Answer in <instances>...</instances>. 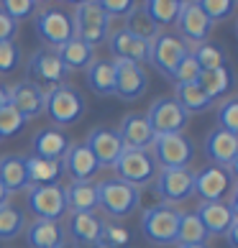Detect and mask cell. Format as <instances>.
Returning <instances> with one entry per match:
<instances>
[{
	"label": "cell",
	"mask_w": 238,
	"mask_h": 248,
	"mask_svg": "<svg viewBox=\"0 0 238 248\" xmlns=\"http://www.w3.org/2000/svg\"><path fill=\"white\" fill-rule=\"evenodd\" d=\"M85 110H87L85 95L75 85H69V82L44 93V113L51 118V123L57 128L75 125L77 121H82Z\"/></svg>",
	"instance_id": "cell-1"
},
{
	"label": "cell",
	"mask_w": 238,
	"mask_h": 248,
	"mask_svg": "<svg viewBox=\"0 0 238 248\" xmlns=\"http://www.w3.org/2000/svg\"><path fill=\"white\" fill-rule=\"evenodd\" d=\"M95 187H97V207L108 217H115V220L128 217L141 205V189L126 185V182L115 179V177L103 179Z\"/></svg>",
	"instance_id": "cell-2"
},
{
	"label": "cell",
	"mask_w": 238,
	"mask_h": 248,
	"mask_svg": "<svg viewBox=\"0 0 238 248\" xmlns=\"http://www.w3.org/2000/svg\"><path fill=\"white\" fill-rule=\"evenodd\" d=\"M67 77H69V72L64 69L57 49L41 46L31 54L29 67H26V82L39 87L41 93H49V90L59 87V85H67Z\"/></svg>",
	"instance_id": "cell-3"
},
{
	"label": "cell",
	"mask_w": 238,
	"mask_h": 248,
	"mask_svg": "<svg viewBox=\"0 0 238 248\" xmlns=\"http://www.w3.org/2000/svg\"><path fill=\"white\" fill-rule=\"evenodd\" d=\"M182 210L157 202L146 207L141 217V233L154 246H175L177 243V225H179Z\"/></svg>",
	"instance_id": "cell-4"
},
{
	"label": "cell",
	"mask_w": 238,
	"mask_h": 248,
	"mask_svg": "<svg viewBox=\"0 0 238 248\" xmlns=\"http://www.w3.org/2000/svg\"><path fill=\"white\" fill-rule=\"evenodd\" d=\"M36 36L47 44L49 49H59L67 41L75 39V23L72 11L64 5H47L36 11Z\"/></svg>",
	"instance_id": "cell-5"
},
{
	"label": "cell",
	"mask_w": 238,
	"mask_h": 248,
	"mask_svg": "<svg viewBox=\"0 0 238 248\" xmlns=\"http://www.w3.org/2000/svg\"><path fill=\"white\" fill-rule=\"evenodd\" d=\"M113 169H115V179L141 189V187L154 185V179H157V174H159V164H157L151 151L123 149V154L118 156V161L113 164Z\"/></svg>",
	"instance_id": "cell-6"
},
{
	"label": "cell",
	"mask_w": 238,
	"mask_h": 248,
	"mask_svg": "<svg viewBox=\"0 0 238 248\" xmlns=\"http://www.w3.org/2000/svg\"><path fill=\"white\" fill-rule=\"evenodd\" d=\"M72 23H75V39L93 49L108 41V36H111V18L100 11L97 3H77L75 13H72Z\"/></svg>",
	"instance_id": "cell-7"
},
{
	"label": "cell",
	"mask_w": 238,
	"mask_h": 248,
	"mask_svg": "<svg viewBox=\"0 0 238 248\" xmlns=\"http://www.w3.org/2000/svg\"><path fill=\"white\" fill-rule=\"evenodd\" d=\"M151 189L157 192V197L164 205L177 207L195 195V171L190 167H185V169H159Z\"/></svg>",
	"instance_id": "cell-8"
},
{
	"label": "cell",
	"mask_w": 238,
	"mask_h": 248,
	"mask_svg": "<svg viewBox=\"0 0 238 248\" xmlns=\"http://www.w3.org/2000/svg\"><path fill=\"white\" fill-rule=\"evenodd\" d=\"M190 51V46L172 31H161L157 39L149 44V64L159 72L161 77L172 79L175 77L177 64L182 62V57Z\"/></svg>",
	"instance_id": "cell-9"
},
{
	"label": "cell",
	"mask_w": 238,
	"mask_h": 248,
	"mask_svg": "<svg viewBox=\"0 0 238 248\" xmlns=\"http://www.w3.org/2000/svg\"><path fill=\"white\" fill-rule=\"evenodd\" d=\"M146 121H149L154 136H172V133H185V128L190 123V115L185 113L175 97H157L146 113Z\"/></svg>",
	"instance_id": "cell-10"
},
{
	"label": "cell",
	"mask_w": 238,
	"mask_h": 248,
	"mask_svg": "<svg viewBox=\"0 0 238 248\" xmlns=\"http://www.w3.org/2000/svg\"><path fill=\"white\" fill-rule=\"evenodd\" d=\"M154 159L159 169H185L195 159V143L185 133H172V136H159L154 143Z\"/></svg>",
	"instance_id": "cell-11"
},
{
	"label": "cell",
	"mask_w": 238,
	"mask_h": 248,
	"mask_svg": "<svg viewBox=\"0 0 238 248\" xmlns=\"http://www.w3.org/2000/svg\"><path fill=\"white\" fill-rule=\"evenodd\" d=\"M26 207L36 220H59L67 215V200H64V187L62 185H49V187H29L26 195Z\"/></svg>",
	"instance_id": "cell-12"
},
{
	"label": "cell",
	"mask_w": 238,
	"mask_h": 248,
	"mask_svg": "<svg viewBox=\"0 0 238 248\" xmlns=\"http://www.w3.org/2000/svg\"><path fill=\"white\" fill-rule=\"evenodd\" d=\"M195 215L200 217V223L205 225L207 235H225V231L233 223H238V197L236 187L233 192L221 202H200Z\"/></svg>",
	"instance_id": "cell-13"
},
{
	"label": "cell",
	"mask_w": 238,
	"mask_h": 248,
	"mask_svg": "<svg viewBox=\"0 0 238 248\" xmlns=\"http://www.w3.org/2000/svg\"><path fill=\"white\" fill-rule=\"evenodd\" d=\"M213 29H215V23L203 13V8L197 3H182V11H179V18H177V31H179L177 36L190 49L210 41Z\"/></svg>",
	"instance_id": "cell-14"
},
{
	"label": "cell",
	"mask_w": 238,
	"mask_h": 248,
	"mask_svg": "<svg viewBox=\"0 0 238 248\" xmlns=\"http://www.w3.org/2000/svg\"><path fill=\"white\" fill-rule=\"evenodd\" d=\"M236 174L223 167H205L195 171V195L200 202H221L233 192Z\"/></svg>",
	"instance_id": "cell-15"
},
{
	"label": "cell",
	"mask_w": 238,
	"mask_h": 248,
	"mask_svg": "<svg viewBox=\"0 0 238 248\" xmlns=\"http://www.w3.org/2000/svg\"><path fill=\"white\" fill-rule=\"evenodd\" d=\"M115 95L126 100V103H133V100H141L149 90V72H146L141 64L133 62H115Z\"/></svg>",
	"instance_id": "cell-16"
},
{
	"label": "cell",
	"mask_w": 238,
	"mask_h": 248,
	"mask_svg": "<svg viewBox=\"0 0 238 248\" xmlns=\"http://www.w3.org/2000/svg\"><path fill=\"white\" fill-rule=\"evenodd\" d=\"M205 156L210 159V167H223L228 171H236L238 136L223 131V128H213V131L205 136Z\"/></svg>",
	"instance_id": "cell-17"
},
{
	"label": "cell",
	"mask_w": 238,
	"mask_h": 248,
	"mask_svg": "<svg viewBox=\"0 0 238 248\" xmlns=\"http://www.w3.org/2000/svg\"><path fill=\"white\" fill-rule=\"evenodd\" d=\"M118 139H121L123 149H133V151H151L154 143H157V136H154L146 115L141 113H128L123 115L121 125H118Z\"/></svg>",
	"instance_id": "cell-18"
},
{
	"label": "cell",
	"mask_w": 238,
	"mask_h": 248,
	"mask_svg": "<svg viewBox=\"0 0 238 248\" xmlns=\"http://www.w3.org/2000/svg\"><path fill=\"white\" fill-rule=\"evenodd\" d=\"M82 143H85L90 149V154L95 156L97 167H113V164L118 161V156L123 154V143H121V139H118V133L113 131V128L97 125L87 133V139Z\"/></svg>",
	"instance_id": "cell-19"
},
{
	"label": "cell",
	"mask_w": 238,
	"mask_h": 248,
	"mask_svg": "<svg viewBox=\"0 0 238 248\" xmlns=\"http://www.w3.org/2000/svg\"><path fill=\"white\" fill-rule=\"evenodd\" d=\"M108 49H111L115 62H133V64H141V67L149 62V44L136 39L126 29H118L108 36Z\"/></svg>",
	"instance_id": "cell-20"
},
{
	"label": "cell",
	"mask_w": 238,
	"mask_h": 248,
	"mask_svg": "<svg viewBox=\"0 0 238 248\" xmlns=\"http://www.w3.org/2000/svg\"><path fill=\"white\" fill-rule=\"evenodd\" d=\"M8 105H13L26 121H33V118L44 115V93L31 82L21 79L8 87Z\"/></svg>",
	"instance_id": "cell-21"
},
{
	"label": "cell",
	"mask_w": 238,
	"mask_h": 248,
	"mask_svg": "<svg viewBox=\"0 0 238 248\" xmlns=\"http://www.w3.org/2000/svg\"><path fill=\"white\" fill-rule=\"evenodd\" d=\"M62 169L72 177V182H90L100 171L95 156L90 154L85 143H72L67 154L62 156Z\"/></svg>",
	"instance_id": "cell-22"
},
{
	"label": "cell",
	"mask_w": 238,
	"mask_h": 248,
	"mask_svg": "<svg viewBox=\"0 0 238 248\" xmlns=\"http://www.w3.org/2000/svg\"><path fill=\"white\" fill-rule=\"evenodd\" d=\"M72 146V139L67 131L62 128H41L33 136V156L39 159H49V161H62V156L67 154V149Z\"/></svg>",
	"instance_id": "cell-23"
},
{
	"label": "cell",
	"mask_w": 238,
	"mask_h": 248,
	"mask_svg": "<svg viewBox=\"0 0 238 248\" xmlns=\"http://www.w3.org/2000/svg\"><path fill=\"white\" fill-rule=\"evenodd\" d=\"M0 185L8 189V195H16V192L31 187L23 154H5V156H0Z\"/></svg>",
	"instance_id": "cell-24"
},
{
	"label": "cell",
	"mask_w": 238,
	"mask_h": 248,
	"mask_svg": "<svg viewBox=\"0 0 238 248\" xmlns=\"http://www.w3.org/2000/svg\"><path fill=\"white\" fill-rule=\"evenodd\" d=\"M67 241L62 223L54 220H33L31 225H26V243L29 248H59Z\"/></svg>",
	"instance_id": "cell-25"
},
{
	"label": "cell",
	"mask_w": 238,
	"mask_h": 248,
	"mask_svg": "<svg viewBox=\"0 0 238 248\" xmlns=\"http://www.w3.org/2000/svg\"><path fill=\"white\" fill-rule=\"evenodd\" d=\"M87 87L100 97L115 95V64L113 59H93L87 67Z\"/></svg>",
	"instance_id": "cell-26"
},
{
	"label": "cell",
	"mask_w": 238,
	"mask_h": 248,
	"mask_svg": "<svg viewBox=\"0 0 238 248\" xmlns=\"http://www.w3.org/2000/svg\"><path fill=\"white\" fill-rule=\"evenodd\" d=\"M26 171H29V185L31 187H49V185H59L62 179V161H49V159H39V156H26Z\"/></svg>",
	"instance_id": "cell-27"
},
{
	"label": "cell",
	"mask_w": 238,
	"mask_h": 248,
	"mask_svg": "<svg viewBox=\"0 0 238 248\" xmlns=\"http://www.w3.org/2000/svg\"><path fill=\"white\" fill-rule=\"evenodd\" d=\"M100 220L95 213H72L69 217V225L64 233H69L72 238L69 241H75L77 246H93L97 241V233H100Z\"/></svg>",
	"instance_id": "cell-28"
},
{
	"label": "cell",
	"mask_w": 238,
	"mask_h": 248,
	"mask_svg": "<svg viewBox=\"0 0 238 248\" xmlns=\"http://www.w3.org/2000/svg\"><path fill=\"white\" fill-rule=\"evenodd\" d=\"M197 85L203 87L205 93H207V97L215 103L218 97H225V95L233 90V85H236V75H233V69H231V67L207 69V72H200Z\"/></svg>",
	"instance_id": "cell-29"
},
{
	"label": "cell",
	"mask_w": 238,
	"mask_h": 248,
	"mask_svg": "<svg viewBox=\"0 0 238 248\" xmlns=\"http://www.w3.org/2000/svg\"><path fill=\"white\" fill-rule=\"evenodd\" d=\"M64 200L72 213H93L97 207V187L93 182H69L64 187Z\"/></svg>",
	"instance_id": "cell-30"
},
{
	"label": "cell",
	"mask_w": 238,
	"mask_h": 248,
	"mask_svg": "<svg viewBox=\"0 0 238 248\" xmlns=\"http://www.w3.org/2000/svg\"><path fill=\"white\" fill-rule=\"evenodd\" d=\"M57 54H59V59H62V64H64V69H67V72L87 69L90 64H93V59H95V49L87 46V44H82L79 39L67 41L64 46L57 49Z\"/></svg>",
	"instance_id": "cell-31"
},
{
	"label": "cell",
	"mask_w": 238,
	"mask_h": 248,
	"mask_svg": "<svg viewBox=\"0 0 238 248\" xmlns=\"http://www.w3.org/2000/svg\"><path fill=\"white\" fill-rule=\"evenodd\" d=\"M177 103L185 108V113L192 115V113H207L213 108V100L207 97V93L197 82H190V85H177V93L172 95Z\"/></svg>",
	"instance_id": "cell-32"
},
{
	"label": "cell",
	"mask_w": 238,
	"mask_h": 248,
	"mask_svg": "<svg viewBox=\"0 0 238 248\" xmlns=\"http://www.w3.org/2000/svg\"><path fill=\"white\" fill-rule=\"evenodd\" d=\"M207 231L200 223V217L195 213H182L179 225H177V246H203L207 243Z\"/></svg>",
	"instance_id": "cell-33"
},
{
	"label": "cell",
	"mask_w": 238,
	"mask_h": 248,
	"mask_svg": "<svg viewBox=\"0 0 238 248\" xmlns=\"http://www.w3.org/2000/svg\"><path fill=\"white\" fill-rule=\"evenodd\" d=\"M192 57H195L197 67L207 72V69H218V67H228V51L223 44L218 41H205L200 46H192Z\"/></svg>",
	"instance_id": "cell-34"
},
{
	"label": "cell",
	"mask_w": 238,
	"mask_h": 248,
	"mask_svg": "<svg viewBox=\"0 0 238 248\" xmlns=\"http://www.w3.org/2000/svg\"><path fill=\"white\" fill-rule=\"evenodd\" d=\"M123 29H126L128 33H133L136 39L146 41V44H151V41L161 33V29L151 21L149 16H146V11H143L141 5H136L133 11H131V16L126 18V26H123Z\"/></svg>",
	"instance_id": "cell-35"
},
{
	"label": "cell",
	"mask_w": 238,
	"mask_h": 248,
	"mask_svg": "<svg viewBox=\"0 0 238 248\" xmlns=\"http://www.w3.org/2000/svg\"><path fill=\"white\" fill-rule=\"evenodd\" d=\"M26 231V213L21 207L11 205H0V241H13Z\"/></svg>",
	"instance_id": "cell-36"
},
{
	"label": "cell",
	"mask_w": 238,
	"mask_h": 248,
	"mask_svg": "<svg viewBox=\"0 0 238 248\" xmlns=\"http://www.w3.org/2000/svg\"><path fill=\"white\" fill-rule=\"evenodd\" d=\"M141 8L146 11V16L159 26V29H164V26H175L177 23L182 3L179 0H149V3H143Z\"/></svg>",
	"instance_id": "cell-37"
},
{
	"label": "cell",
	"mask_w": 238,
	"mask_h": 248,
	"mask_svg": "<svg viewBox=\"0 0 238 248\" xmlns=\"http://www.w3.org/2000/svg\"><path fill=\"white\" fill-rule=\"evenodd\" d=\"M95 243L103 248H131V233L123 225L108 220V223H100V233Z\"/></svg>",
	"instance_id": "cell-38"
},
{
	"label": "cell",
	"mask_w": 238,
	"mask_h": 248,
	"mask_svg": "<svg viewBox=\"0 0 238 248\" xmlns=\"http://www.w3.org/2000/svg\"><path fill=\"white\" fill-rule=\"evenodd\" d=\"M26 123L29 121L13 105L0 108V139H13V136H18L26 128Z\"/></svg>",
	"instance_id": "cell-39"
},
{
	"label": "cell",
	"mask_w": 238,
	"mask_h": 248,
	"mask_svg": "<svg viewBox=\"0 0 238 248\" xmlns=\"http://www.w3.org/2000/svg\"><path fill=\"white\" fill-rule=\"evenodd\" d=\"M197 5L203 8V13H205L213 23L228 21V18L236 13V0H200Z\"/></svg>",
	"instance_id": "cell-40"
},
{
	"label": "cell",
	"mask_w": 238,
	"mask_h": 248,
	"mask_svg": "<svg viewBox=\"0 0 238 248\" xmlns=\"http://www.w3.org/2000/svg\"><path fill=\"white\" fill-rule=\"evenodd\" d=\"M23 51L16 41H3L0 44V75H11L21 67Z\"/></svg>",
	"instance_id": "cell-41"
},
{
	"label": "cell",
	"mask_w": 238,
	"mask_h": 248,
	"mask_svg": "<svg viewBox=\"0 0 238 248\" xmlns=\"http://www.w3.org/2000/svg\"><path fill=\"white\" fill-rule=\"evenodd\" d=\"M218 125L238 136V97H228L218 105Z\"/></svg>",
	"instance_id": "cell-42"
},
{
	"label": "cell",
	"mask_w": 238,
	"mask_h": 248,
	"mask_svg": "<svg viewBox=\"0 0 238 248\" xmlns=\"http://www.w3.org/2000/svg\"><path fill=\"white\" fill-rule=\"evenodd\" d=\"M0 11L18 23V21L31 18L36 11H39V3H33V0H3V3H0Z\"/></svg>",
	"instance_id": "cell-43"
},
{
	"label": "cell",
	"mask_w": 238,
	"mask_h": 248,
	"mask_svg": "<svg viewBox=\"0 0 238 248\" xmlns=\"http://www.w3.org/2000/svg\"><path fill=\"white\" fill-rule=\"evenodd\" d=\"M200 72H203V69L197 67V62H195V57H192V51H187L185 57H182V62L177 64L172 82H175V85H190V82H197Z\"/></svg>",
	"instance_id": "cell-44"
},
{
	"label": "cell",
	"mask_w": 238,
	"mask_h": 248,
	"mask_svg": "<svg viewBox=\"0 0 238 248\" xmlns=\"http://www.w3.org/2000/svg\"><path fill=\"white\" fill-rule=\"evenodd\" d=\"M97 5H100V11H103L108 18H128L131 16V11L136 8L133 0H97Z\"/></svg>",
	"instance_id": "cell-45"
},
{
	"label": "cell",
	"mask_w": 238,
	"mask_h": 248,
	"mask_svg": "<svg viewBox=\"0 0 238 248\" xmlns=\"http://www.w3.org/2000/svg\"><path fill=\"white\" fill-rule=\"evenodd\" d=\"M16 36H18V23L0 11V44L3 41H16Z\"/></svg>",
	"instance_id": "cell-46"
},
{
	"label": "cell",
	"mask_w": 238,
	"mask_h": 248,
	"mask_svg": "<svg viewBox=\"0 0 238 248\" xmlns=\"http://www.w3.org/2000/svg\"><path fill=\"white\" fill-rule=\"evenodd\" d=\"M225 238H228V246H231V248H238V223H233L231 228H228Z\"/></svg>",
	"instance_id": "cell-47"
},
{
	"label": "cell",
	"mask_w": 238,
	"mask_h": 248,
	"mask_svg": "<svg viewBox=\"0 0 238 248\" xmlns=\"http://www.w3.org/2000/svg\"><path fill=\"white\" fill-rule=\"evenodd\" d=\"M5 105H8V87L0 85V108H5Z\"/></svg>",
	"instance_id": "cell-48"
},
{
	"label": "cell",
	"mask_w": 238,
	"mask_h": 248,
	"mask_svg": "<svg viewBox=\"0 0 238 248\" xmlns=\"http://www.w3.org/2000/svg\"><path fill=\"white\" fill-rule=\"evenodd\" d=\"M8 200H11V195H8V189H5L3 185H0V205H5Z\"/></svg>",
	"instance_id": "cell-49"
},
{
	"label": "cell",
	"mask_w": 238,
	"mask_h": 248,
	"mask_svg": "<svg viewBox=\"0 0 238 248\" xmlns=\"http://www.w3.org/2000/svg\"><path fill=\"white\" fill-rule=\"evenodd\" d=\"M59 248H82V246H77L75 241H69V238H67V241H64V243H62Z\"/></svg>",
	"instance_id": "cell-50"
},
{
	"label": "cell",
	"mask_w": 238,
	"mask_h": 248,
	"mask_svg": "<svg viewBox=\"0 0 238 248\" xmlns=\"http://www.w3.org/2000/svg\"><path fill=\"white\" fill-rule=\"evenodd\" d=\"M179 248H210L207 243H203V246H179Z\"/></svg>",
	"instance_id": "cell-51"
}]
</instances>
